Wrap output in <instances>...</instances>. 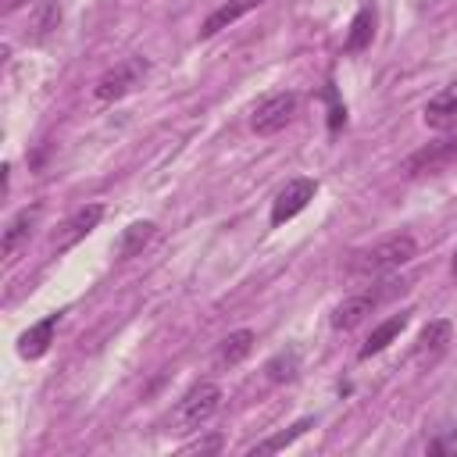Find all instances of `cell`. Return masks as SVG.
Here are the masks:
<instances>
[{
	"instance_id": "cell-1",
	"label": "cell",
	"mask_w": 457,
	"mask_h": 457,
	"mask_svg": "<svg viewBox=\"0 0 457 457\" xmlns=\"http://www.w3.org/2000/svg\"><path fill=\"white\" fill-rule=\"evenodd\" d=\"M414 253H418V239L411 232H396V236L378 239L375 246L357 250L346 261V275H353V278H378V275H389V271L403 268L407 261H414Z\"/></svg>"
},
{
	"instance_id": "cell-2",
	"label": "cell",
	"mask_w": 457,
	"mask_h": 457,
	"mask_svg": "<svg viewBox=\"0 0 457 457\" xmlns=\"http://www.w3.org/2000/svg\"><path fill=\"white\" fill-rule=\"evenodd\" d=\"M221 407V386L218 382H196L175 407V425L182 432H196L200 425H207Z\"/></svg>"
},
{
	"instance_id": "cell-3",
	"label": "cell",
	"mask_w": 457,
	"mask_h": 457,
	"mask_svg": "<svg viewBox=\"0 0 457 457\" xmlns=\"http://www.w3.org/2000/svg\"><path fill=\"white\" fill-rule=\"evenodd\" d=\"M146 71H150V64H146L143 57H125V61H118L114 68H107V71L96 79L93 96H96L100 104L121 100L125 93H132V89H136V86L146 79Z\"/></svg>"
},
{
	"instance_id": "cell-4",
	"label": "cell",
	"mask_w": 457,
	"mask_h": 457,
	"mask_svg": "<svg viewBox=\"0 0 457 457\" xmlns=\"http://www.w3.org/2000/svg\"><path fill=\"white\" fill-rule=\"evenodd\" d=\"M396 286L400 282H378V286H368V289H361V293H353V296H346L336 311H332V328H339V332H346V328H353V325H361L386 296H393L396 293Z\"/></svg>"
},
{
	"instance_id": "cell-5",
	"label": "cell",
	"mask_w": 457,
	"mask_h": 457,
	"mask_svg": "<svg viewBox=\"0 0 457 457\" xmlns=\"http://www.w3.org/2000/svg\"><path fill=\"white\" fill-rule=\"evenodd\" d=\"M296 104H300V96H296L293 89H282V93L264 96V100L253 107V114H250V129H253L257 136H275V132H282V129L293 121Z\"/></svg>"
},
{
	"instance_id": "cell-6",
	"label": "cell",
	"mask_w": 457,
	"mask_h": 457,
	"mask_svg": "<svg viewBox=\"0 0 457 457\" xmlns=\"http://www.w3.org/2000/svg\"><path fill=\"white\" fill-rule=\"evenodd\" d=\"M314 189H318L314 179H289V182L275 193V200H271V225H282V221L296 218V214L314 200Z\"/></svg>"
},
{
	"instance_id": "cell-7",
	"label": "cell",
	"mask_w": 457,
	"mask_h": 457,
	"mask_svg": "<svg viewBox=\"0 0 457 457\" xmlns=\"http://www.w3.org/2000/svg\"><path fill=\"white\" fill-rule=\"evenodd\" d=\"M100 218H104V204H86V207H79L64 225H61V232L54 236V250L61 253V250H71L79 239H86L96 225H100Z\"/></svg>"
},
{
	"instance_id": "cell-8",
	"label": "cell",
	"mask_w": 457,
	"mask_h": 457,
	"mask_svg": "<svg viewBox=\"0 0 457 457\" xmlns=\"http://www.w3.org/2000/svg\"><path fill=\"white\" fill-rule=\"evenodd\" d=\"M450 161H457V136H446V139H439V143H428V146L414 150V154L403 161V171H407V175H421V171H436V168H443V164H450Z\"/></svg>"
},
{
	"instance_id": "cell-9",
	"label": "cell",
	"mask_w": 457,
	"mask_h": 457,
	"mask_svg": "<svg viewBox=\"0 0 457 457\" xmlns=\"http://www.w3.org/2000/svg\"><path fill=\"white\" fill-rule=\"evenodd\" d=\"M425 125L428 129H457V79L450 86H443L428 104H425Z\"/></svg>"
},
{
	"instance_id": "cell-10",
	"label": "cell",
	"mask_w": 457,
	"mask_h": 457,
	"mask_svg": "<svg viewBox=\"0 0 457 457\" xmlns=\"http://www.w3.org/2000/svg\"><path fill=\"white\" fill-rule=\"evenodd\" d=\"M36 218H39V207L32 204V207H21V211H18V214L7 221V228H4V239H0V253H4V261H14L18 246H21V243H29Z\"/></svg>"
},
{
	"instance_id": "cell-11",
	"label": "cell",
	"mask_w": 457,
	"mask_h": 457,
	"mask_svg": "<svg viewBox=\"0 0 457 457\" xmlns=\"http://www.w3.org/2000/svg\"><path fill=\"white\" fill-rule=\"evenodd\" d=\"M57 321H61V314H46L43 321H36L29 332H21V339H18V353L21 357H43L46 350H50V343H54V332H57Z\"/></svg>"
},
{
	"instance_id": "cell-12",
	"label": "cell",
	"mask_w": 457,
	"mask_h": 457,
	"mask_svg": "<svg viewBox=\"0 0 457 457\" xmlns=\"http://www.w3.org/2000/svg\"><path fill=\"white\" fill-rule=\"evenodd\" d=\"M450 336H453V325H450L446 318H436V321H428V325L421 328V336H418L414 357H418V361H436V357L446 350Z\"/></svg>"
},
{
	"instance_id": "cell-13",
	"label": "cell",
	"mask_w": 457,
	"mask_h": 457,
	"mask_svg": "<svg viewBox=\"0 0 457 457\" xmlns=\"http://www.w3.org/2000/svg\"><path fill=\"white\" fill-rule=\"evenodd\" d=\"M261 0H225L221 7H214L211 14H207V21L200 25V39H211V36H218L221 29H228L232 21H239L246 11H253Z\"/></svg>"
},
{
	"instance_id": "cell-14",
	"label": "cell",
	"mask_w": 457,
	"mask_h": 457,
	"mask_svg": "<svg viewBox=\"0 0 457 457\" xmlns=\"http://www.w3.org/2000/svg\"><path fill=\"white\" fill-rule=\"evenodd\" d=\"M407 321H411V314H393V318H386L382 325H375L371 328V336L364 339V346H361V361H368L371 353H382L403 328H407Z\"/></svg>"
},
{
	"instance_id": "cell-15",
	"label": "cell",
	"mask_w": 457,
	"mask_h": 457,
	"mask_svg": "<svg viewBox=\"0 0 457 457\" xmlns=\"http://www.w3.org/2000/svg\"><path fill=\"white\" fill-rule=\"evenodd\" d=\"M250 350H253V332H250V328H236V332H228V336L221 339V346H218V364H221V368H232V364H239Z\"/></svg>"
},
{
	"instance_id": "cell-16",
	"label": "cell",
	"mask_w": 457,
	"mask_h": 457,
	"mask_svg": "<svg viewBox=\"0 0 457 457\" xmlns=\"http://www.w3.org/2000/svg\"><path fill=\"white\" fill-rule=\"evenodd\" d=\"M371 32H375V14H371V7H361V11L353 14V25H350V32H346L343 50H346V54L364 50V46L371 43Z\"/></svg>"
},
{
	"instance_id": "cell-17",
	"label": "cell",
	"mask_w": 457,
	"mask_h": 457,
	"mask_svg": "<svg viewBox=\"0 0 457 457\" xmlns=\"http://www.w3.org/2000/svg\"><path fill=\"white\" fill-rule=\"evenodd\" d=\"M154 232H157L154 221H132V225L121 232V239H118V257H136V253L154 239Z\"/></svg>"
},
{
	"instance_id": "cell-18",
	"label": "cell",
	"mask_w": 457,
	"mask_h": 457,
	"mask_svg": "<svg viewBox=\"0 0 457 457\" xmlns=\"http://www.w3.org/2000/svg\"><path fill=\"white\" fill-rule=\"evenodd\" d=\"M268 378L271 382H289V378H296V371H300V350H282V353H275L271 361H268Z\"/></svg>"
},
{
	"instance_id": "cell-19",
	"label": "cell",
	"mask_w": 457,
	"mask_h": 457,
	"mask_svg": "<svg viewBox=\"0 0 457 457\" xmlns=\"http://www.w3.org/2000/svg\"><path fill=\"white\" fill-rule=\"evenodd\" d=\"M311 425H314L311 418H300V421H296V425H293L289 432H282V436H271V439H264V443H257V446H253L250 453H271V450H282V446H289L293 439H300V436H303V432H307Z\"/></svg>"
},
{
	"instance_id": "cell-20",
	"label": "cell",
	"mask_w": 457,
	"mask_h": 457,
	"mask_svg": "<svg viewBox=\"0 0 457 457\" xmlns=\"http://www.w3.org/2000/svg\"><path fill=\"white\" fill-rule=\"evenodd\" d=\"M450 271H453V275H457V253H453V261H450Z\"/></svg>"
}]
</instances>
